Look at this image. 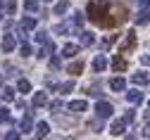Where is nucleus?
Wrapping results in <instances>:
<instances>
[{"label": "nucleus", "instance_id": "f257e3e1", "mask_svg": "<svg viewBox=\"0 0 150 140\" xmlns=\"http://www.w3.org/2000/svg\"><path fill=\"white\" fill-rule=\"evenodd\" d=\"M86 14L93 24H98L103 29H112V26H119L129 19V10L126 5H110V3H88Z\"/></svg>", "mask_w": 150, "mask_h": 140}, {"label": "nucleus", "instance_id": "f03ea898", "mask_svg": "<svg viewBox=\"0 0 150 140\" xmlns=\"http://www.w3.org/2000/svg\"><path fill=\"white\" fill-rule=\"evenodd\" d=\"M112 112H115V107H112L110 102H105V100H98V105H96V116L98 119H110L112 116Z\"/></svg>", "mask_w": 150, "mask_h": 140}, {"label": "nucleus", "instance_id": "7ed1b4c3", "mask_svg": "<svg viewBox=\"0 0 150 140\" xmlns=\"http://www.w3.org/2000/svg\"><path fill=\"white\" fill-rule=\"evenodd\" d=\"M134 48H136V31H129L124 36V43L119 45V55H129Z\"/></svg>", "mask_w": 150, "mask_h": 140}, {"label": "nucleus", "instance_id": "20e7f679", "mask_svg": "<svg viewBox=\"0 0 150 140\" xmlns=\"http://www.w3.org/2000/svg\"><path fill=\"white\" fill-rule=\"evenodd\" d=\"M131 83H134V86H148L150 83V74L148 71H138V74H134V76H131Z\"/></svg>", "mask_w": 150, "mask_h": 140}, {"label": "nucleus", "instance_id": "39448f33", "mask_svg": "<svg viewBox=\"0 0 150 140\" xmlns=\"http://www.w3.org/2000/svg\"><path fill=\"white\" fill-rule=\"evenodd\" d=\"M110 133L112 135H124L126 133V121H124V119H115L112 126H110Z\"/></svg>", "mask_w": 150, "mask_h": 140}, {"label": "nucleus", "instance_id": "423d86ee", "mask_svg": "<svg viewBox=\"0 0 150 140\" xmlns=\"http://www.w3.org/2000/svg\"><path fill=\"white\" fill-rule=\"evenodd\" d=\"M88 109V102L86 100H74V102H69V112L71 114H83Z\"/></svg>", "mask_w": 150, "mask_h": 140}, {"label": "nucleus", "instance_id": "0eeeda50", "mask_svg": "<svg viewBox=\"0 0 150 140\" xmlns=\"http://www.w3.org/2000/svg\"><path fill=\"white\" fill-rule=\"evenodd\" d=\"M105 69H107V57H105V55H96V59H93V71L100 74V71H105Z\"/></svg>", "mask_w": 150, "mask_h": 140}, {"label": "nucleus", "instance_id": "6e6552de", "mask_svg": "<svg viewBox=\"0 0 150 140\" xmlns=\"http://www.w3.org/2000/svg\"><path fill=\"white\" fill-rule=\"evenodd\" d=\"M110 88L115 90V93H124L126 90V81L122 76H115V78H110Z\"/></svg>", "mask_w": 150, "mask_h": 140}, {"label": "nucleus", "instance_id": "1a4fd4ad", "mask_svg": "<svg viewBox=\"0 0 150 140\" xmlns=\"http://www.w3.org/2000/svg\"><path fill=\"white\" fill-rule=\"evenodd\" d=\"M52 52H55V43H52V41H45V43H41V50H38V57H41V59L50 57Z\"/></svg>", "mask_w": 150, "mask_h": 140}, {"label": "nucleus", "instance_id": "9d476101", "mask_svg": "<svg viewBox=\"0 0 150 140\" xmlns=\"http://www.w3.org/2000/svg\"><path fill=\"white\" fill-rule=\"evenodd\" d=\"M134 24H136V26H145V24H150V10H141V12L134 17Z\"/></svg>", "mask_w": 150, "mask_h": 140}, {"label": "nucleus", "instance_id": "9b49d317", "mask_svg": "<svg viewBox=\"0 0 150 140\" xmlns=\"http://www.w3.org/2000/svg\"><path fill=\"white\" fill-rule=\"evenodd\" d=\"M126 100L131 105H141L143 102V93L138 90V88H134V90H126Z\"/></svg>", "mask_w": 150, "mask_h": 140}, {"label": "nucleus", "instance_id": "f8f14e48", "mask_svg": "<svg viewBox=\"0 0 150 140\" xmlns=\"http://www.w3.org/2000/svg\"><path fill=\"white\" fill-rule=\"evenodd\" d=\"M126 67H129V64H126V59H124L122 55H115V57H112V69H115L117 74H119V71H126Z\"/></svg>", "mask_w": 150, "mask_h": 140}, {"label": "nucleus", "instance_id": "ddd939ff", "mask_svg": "<svg viewBox=\"0 0 150 140\" xmlns=\"http://www.w3.org/2000/svg\"><path fill=\"white\" fill-rule=\"evenodd\" d=\"M14 45H17L14 36H12V33H5V36H3V50H5V52H12Z\"/></svg>", "mask_w": 150, "mask_h": 140}, {"label": "nucleus", "instance_id": "4468645a", "mask_svg": "<svg viewBox=\"0 0 150 140\" xmlns=\"http://www.w3.org/2000/svg\"><path fill=\"white\" fill-rule=\"evenodd\" d=\"M19 29L22 31H33L36 29V17H24L22 22H19Z\"/></svg>", "mask_w": 150, "mask_h": 140}, {"label": "nucleus", "instance_id": "2eb2a0df", "mask_svg": "<svg viewBox=\"0 0 150 140\" xmlns=\"http://www.w3.org/2000/svg\"><path fill=\"white\" fill-rule=\"evenodd\" d=\"M31 105H33V107H45V105H48V95H45L43 90H41V93H36L33 100H31Z\"/></svg>", "mask_w": 150, "mask_h": 140}, {"label": "nucleus", "instance_id": "dca6fc26", "mask_svg": "<svg viewBox=\"0 0 150 140\" xmlns=\"http://www.w3.org/2000/svg\"><path fill=\"white\" fill-rule=\"evenodd\" d=\"M79 41H81L83 48H86V45H93V43H96V33H91V31H81Z\"/></svg>", "mask_w": 150, "mask_h": 140}, {"label": "nucleus", "instance_id": "f3484780", "mask_svg": "<svg viewBox=\"0 0 150 140\" xmlns=\"http://www.w3.org/2000/svg\"><path fill=\"white\" fill-rule=\"evenodd\" d=\"M79 55V45H74V43H67L62 48V57H76Z\"/></svg>", "mask_w": 150, "mask_h": 140}, {"label": "nucleus", "instance_id": "a211bd4d", "mask_svg": "<svg viewBox=\"0 0 150 140\" xmlns=\"http://www.w3.org/2000/svg\"><path fill=\"white\" fill-rule=\"evenodd\" d=\"M31 126H33V121H31V112H29V114L22 119V121H19V133H29Z\"/></svg>", "mask_w": 150, "mask_h": 140}, {"label": "nucleus", "instance_id": "6ab92c4d", "mask_svg": "<svg viewBox=\"0 0 150 140\" xmlns=\"http://www.w3.org/2000/svg\"><path fill=\"white\" fill-rule=\"evenodd\" d=\"M50 133V126L45 124V121H38V124H36V138H45Z\"/></svg>", "mask_w": 150, "mask_h": 140}, {"label": "nucleus", "instance_id": "aec40b11", "mask_svg": "<svg viewBox=\"0 0 150 140\" xmlns=\"http://www.w3.org/2000/svg\"><path fill=\"white\" fill-rule=\"evenodd\" d=\"M67 71H69V74H74V76L81 74V71H83V59H76V62H71V64L67 67Z\"/></svg>", "mask_w": 150, "mask_h": 140}, {"label": "nucleus", "instance_id": "412c9836", "mask_svg": "<svg viewBox=\"0 0 150 140\" xmlns=\"http://www.w3.org/2000/svg\"><path fill=\"white\" fill-rule=\"evenodd\" d=\"M86 93H88L91 97H100V95H103V88H100L98 83H91V86L86 88Z\"/></svg>", "mask_w": 150, "mask_h": 140}, {"label": "nucleus", "instance_id": "4be33fe9", "mask_svg": "<svg viewBox=\"0 0 150 140\" xmlns=\"http://www.w3.org/2000/svg\"><path fill=\"white\" fill-rule=\"evenodd\" d=\"M88 128H91V133H100V131H103V119H98V116H96V119H93V121L88 124Z\"/></svg>", "mask_w": 150, "mask_h": 140}, {"label": "nucleus", "instance_id": "5701e85b", "mask_svg": "<svg viewBox=\"0 0 150 140\" xmlns=\"http://www.w3.org/2000/svg\"><path fill=\"white\" fill-rule=\"evenodd\" d=\"M57 90H60V95L71 93V90H74V81H64V83H60V86H57Z\"/></svg>", "mask_w": 150, "mask_h": 140}, {"label": "nucleus", "instance_id": "b1692460", "mask_svg": "<svg viewBox=\"0 0 150 140\" xmlns=\"http://www.w3.org/2000/svg\"><path fill=\"white\" fill-rule=\"evenodd\" d=\"M17 90L19 93H31V83L26 81V78H19V81H17Z\"/></svg>", "mask_w": 150, "mask_h": 140}, {"label": "nucleus", "instance_id": "393cba45", "mask_svg": "<svg viewBox=\"0 0 150 140\" xmlns=\"http://www.w3.org/2000/svg\"><path fill=\"white\" fill-rule=\"evenodd\" d=\"M0 97H3L5 102H12V100H14V88H5L3 93H0Z\"/></svg>", "mask_w": 150, "mask_h": 140}, {"label": "nucleus", "instance_id": "a878e982", "mask_svg": "<svg viewBox=\"0 0 150 140\" xmlns=\"http://www.w3.org/2000/svg\"><path fill=\"white\" fill-rule=\"evenodd\" d=\"M12 119V114H10V109L7 107H0V124H7Z\"/></svg>", "mask_w": 150, "mask_h": 140}, {"label": "nucleus", "instance_id": "bb28decb", "mask_svg": "<svg viewBox=\"0 0 150 140\" xmlns=\"http://www.w3.org/2000/svg\"><path fill=\"white\" fill-rule=\"evenodd\" d=\"M14 12H17V3H14V0H7V3H5V14L12 17Z\"/></svg>", "mask_w": 150, "mask_h": 140}, {"label": "nucleus", "instance_id": "cd10ccee", "mask_svg": "<svg viewBox=\"0 0 150 140\" xmlns=\"http://www.w3.org/2000/svg\"><path fill=\"white\" fill-rule=\"evenodd\" d=\"M67 10H69V3H67V0H62V3L55 5V14H64Z\"/></svg>", "mask_w": 150, "mask_h": 140}, {"label": "nucleus", "instance_id": "c85d7f7f", "mask_svg": "<svg viewBox=\"0 0 150 140\" xmlns=\"http://www.w3.org/2000/svg\"><path fill=\"white\" fill-rule=\"evenodd\" d=\"M50 67H52V69H60V67H62L60 55H50Z\"/></svg>", "mask_w": 150, "mask_h": 140}, {"label": "nucleus", "instance_id": "c756f323", "mask_svg": "<svg viewBox=\"0 0 150 140\" xmlns=\"http://www.w3.org/2000/svg\"><path fill=\"white\" fill-rule=\"evenodd\" d=\"M24 7L29 12H36V10H38V0H24Z\"/></svg>", "mask_w": 150, "mask_h": 140}, {"label": "nucleus", "instance_id": "7c9ffc66", "mask_svg": "<svg viewBox=\"0 0 150 140\" xmlns=\"http://www.w3.org/2000/svg\"><path fill=\"white\" fill-rule=\"evenodd\" d=\"M19 52H22V57H29V55H31V45L22 41V45H19Z\"/></svg>", "mask_w": 150, "mask_h": 140}, {"label": "nucleus", "instance_id": "2f4dec72", "mask_svg": "<svg viewBox=\"0 0 150 140\" xmlns=\"http://www.w3.org/2000/svg\"><path fill=\"white\" fill-rule=\"evenodd\" d=\"M115 41H117V36H107L105 41H103V50H107V48H110L112 43H115Z\"/></svg>", "mask_w": 150, "mask_h": 140}, {"label": "nucleus", "instance_id": "473e14b6", "mask_svg": "<svg viewBox=\"0 0 150 140\" xmlns=\"http://www.w3.org/2000/svg\"><path fill=\"white\" fill-rule=\"evenodd\" d=\"M5 140H19V131H10V133H5Z\"/></svg>", "mask_w": 150, "mask_h": 140}, {"label": "nucleus", "instance_id": "72a5a7b5", "mask_svg": "<svg viewBox=\"0 0 150 140\" xmlns=\"http://www.w3.org/2000/svg\"><path fill=\"white\" fill-rule=\"evenodd\" d=\"M134 116H136V114H134V109H126V114H124V121H126V124H131V121H134Z\"/></svg>", "mask_w": 150, "mask_h": 140}, {"label": "nucleus", "instance_id": "f704fd0d", "mask_svg": "<svg viewBox=\"0 0 150 140\" xmlns=\"http://www.w3.org/2000/svg\"><path fill=\"white\" fill-rule=\"evenodd\" d=\"M36 41H38V43H45V41H48V33H45V31H38V33H36Z\"/></svg>", "mask_w": 150, "mask_h": 140}, {"label": "nucleus", "instance_id": "c9c22d12", "mask_svg": "<svg viewBox=\"0 0 150 140\" xmlns=\"http://www.w3.org/2000/svg\"><path fill=\"white\" fill-rule=\"evenodd\" d=\"M50 109H52V112H60V109H62V100H55V102L50 105Z\"/></svg>", "mask_w": 150, "mask_h": 140}, {"label": "nucleus", "instance_id": "e433bc0d", "mask_svg": "<svg viewBox=\"0 0 150 140\" xmlns=\"http://www.w3.org/2000/svg\"><path fill=\"white\" fill-rule=\"evenodd\" d=\"M141 135H143V138H150V124H145V126L141 128Z\"/></svg>", "mask_w": 150, "mask_h": 140}, {"label": "nucleus", "instance_id": "4c0bfd02", "mask_svg": "<svg viewBox=\"0 0 150 140\" xmlns=\"http://www.w3.org/2000/svg\"><path fill=\"white\" fill-rule=\"evenodd\" d=\"M138 5H141L143 10H150V0H138Z\"/></svg>", "mask_w": 150, "mask_h": 140}, {"label": "nucleus", "instance_id": "58836bf2", "mask_svg": "<svg viewBox=\"0 0 150 140\" xmlns=\"http://www.w3.org/2000/svg\"><path fill=\"white\" fill-rule=\"evenodd\" d=\"M141 62H143L145 67H150V55H141Z\"/></svg>", "mask_w": 150, "mask_h": 140}, {"label": "nucleus", "instance_id": "ea45409f", "mask_svg": "<svg viewBox=\"0 0 150 140\" xmlns=\"http://www.w3.org/2000/svg\"><path fill=\"white\" fill-rule=\"evenodd\" d=\"M145 121H148V124H150V107H148V109H145Z\"/></svg>", "mask_w": 150, "mask_h": 140}, {"label": "nucleus", "instance_id": "a19ab883", "mask_svg": "<svg viewBox=\"0 0 150 140\" xmlns=\"http://www.w3.org/2000/svg\"><path fill=\"white\" fill-rule=\"evenodd\" d=\"M62 140H74V138H62Z\"/></svg>", "mask_w": 150, "mask_h": 140}, {"label": "nucleus", "instance_id": "79ce46f5", "mask_svg": "<svg viewBox=\"0 0 150 140\" xmlns=\"http://www.w3.org/2000/svg\"><path fill=\"white\" fill-rule=\"evenodd\" d=\"M0 86H3V76H0Z\"/></svg>", "mask_w": 150, "mask_h": 140}, {"label": "nucleus", "instance_id": "37998d69", "mask_svg": "<svg viewBox=\"0 0 150 140\" xmlns=\"http://www.w3.org/2000/svg\"><path fill=\"white\" fill-rule=\"evenodd\" d=\"M43 3H52V0H43Z\"/></svg>", "mask_w": 150, "mask_h": 140}, {"label": "nucleus", "instance_id": "c03bdc74", "mask_svg": "<svg viewBox=\"0 0 150 140\" xmlns=\"http://www.w3.org/2000/svg\"><path fill=\"white\" fill-rule=\"evenodd\" d=\"M0 19H3V12H0Z\"/></svg>", "mask_w": 150, "mask_h": 140}, {"label": "nucleus", "instance_id": "a18cd8bd", "mask_svg": "<svg viewBox=\"0 0 150 140\" xmlns=\"http://www.w3.org/2000/svg\"><path fill=\"white\" fill-rule=\"evenodd\" d=\"M0 5H3V0H0Z\"/></svg>", "mask_w": 150, "mask_h": 140}]
</instances>
